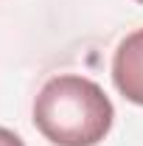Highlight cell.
Returning <instances> with one entry per match:
<instances>
[{"instance_id":"cell-1","label":"cell","mask_w":143,"mask_h":146,"mask_svg":"<svg viewBox=\"0 0 143 146\" xmlns=\"http://www.w3.org/2000/svg\"><path fill=\"white\" fill-rule=\"evenodd\" d=\"M115 107L93 79L62 73L34 98V127L54 146H98L112 129Z\"/></svg>"},{"instance_id":"cell-2","label":"cell","mask_w":143,"mask_h":146,"mask_svg":"<svg viewBox=\"0 0 143 146\" xmlns=\"http://www.w3.org/2000/svg\"><path fill=\"white\" fill-rule=\"evenodd\" d=\"M112 82L126 101L143 107V28L126 34L115 48Z\"/></svg>"},{"instance_id":"cell-3","label":"cell","mask_w":143,"mask_h":146,"mask_svg":"<svg viewBox=\"0 0 143 146\" xmlns=\"http://www.w3.org/2000/svg\"><path fill=\"white\" fill-rule=\"evenodd\" d=\"M0 146H25V143H23V138H20L17 132L0 127Z\"/></svg>"},{"instance_id":"cell-4","label":"cell","mask_w":143,"mask_h":146,"mask_svg":"<svg viewBox=\"0 0 143 146\" xmlns=\"http://www.w3.org/2000/svg\"><path fill=\"white\" fill-rule=\"evenodd\" d=\"M138 3H140V6H143V0H138Z\"/></svg>"}]
</instances>
